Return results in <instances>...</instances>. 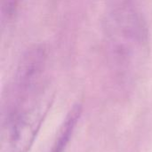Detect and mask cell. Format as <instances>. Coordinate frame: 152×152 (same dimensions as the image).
Returning <instances> with one entry per match:
<instances>
[{
    "mask_svg": "<svg viewBox=\"0 0 152 152\" xmlns=\"http://www.w3.org/2000/svg\"><path fill=\"white\" fill-rule=\"evenodd\" d=\"M42 85L12 82L1 133V151L28 152L48 110Z\"/></svg>",
    "mask_w": 152,
    "mask_h": 152,
    "instance_id": "obj_1",
    "label": "cell"
},
{
    "mask_svg": "<svg viewBox=\"0 0 152 152\" xmlns=\"http://www.w3.org/2000/svg\"><path fill=\"white\" fill-rule=\"evenodd\" d=\"M105 26L109 61L121 69H130L146 61L149 31L142 13L132 0H114Z\"/></svg>",
    "mask_w": 152,
    "mask_h": 152,
    "instance_id": "obj_2",
    "label": "cell"
},
{
    "mask_svg": "<svg viewBox=\"0 0 152 152\" xmlns=\"http://www.w3.org/2000/svg\"><path fill=\"white\" fill-rule=\"evenodd\" d=\"M81 114V107L77 105L75 106L69 113V115L66 118L65 122L63 123L58 138L56 140V142L51 152H62L65 149L66 145L68 144L70 135L73 133V130L77 123V120L79 119Z\"/></svg>",
    "mask_w": 152,
    "mask_h": 152,
    "instance_id": "obj_3",
    "label": "cell"
},
{
    "mask_svg": "<svg viewBox=\"0 0 152 152\" xmlns=\"http://www.w3.org/2000/svg\"><path fill=\"white\" fill-rule=\"evenodd\" d=\"M20 0H1L2 19H9L14 13Z\"/></svg>",
    "mask_w": 152,
    "mask_h": 152,
    "instance_id": "obj_4",
    "label": "cell"
}]
</instances>
